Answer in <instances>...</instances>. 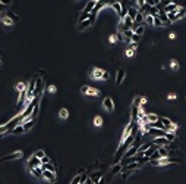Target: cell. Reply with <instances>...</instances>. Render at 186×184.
Here are the masks:
<instances>
[{
    "instance_id": "18",
    "label": "cell",
    "mask_w": 186,
    "mask_h": 184,
    "mask_svg": "<svg viewBox=\"0 0 186 184\" xmlns=\"http://www.w3.org/2000/svg\"><path fill=\"white\" fill-rule=\"evenodd\" d=\"M103 175H104V172H103V171H98V172H94V174L91 175V178L94 180V183H98V180H100Z\"/></svg>"
},
{
    "instance_id": "31",
    "label": "cell",
    "mask_w": 186,
    "mask_h": 184,
    "mask_svg": "<svg viewBox=\"0 0 186 184\" xmlns=\"http://www.w3.org/2000/svg\"><path fill=\"white\" fill-rule=\"evenodd\" d=\"M139 39H141V35H138V34H135V32H133V34H132V37H130V40H132V41H136V43L139 41Z\"/></svg>"
},
{
    "instance_id": "17",
    "label": "cell",
    "mask_w": 186,
    "mask_h": 184,
    "mask_svg": "<svg viewBox=\"0 0 186 184\" xmlns=\"http://www.w3.org/2000/svg\"><path fill=\"white\" fill-rule=\"evenodd\" d=\"M41 169H50V171H54L56 172V166L52 164V162H47V164H41V166H40Z\"/></svg>"
},
{
    "instance_id": "3",
    "label": "cell",
    "mask_w": 186,
    "mask_h": 184,
    "mask_svg": "<svg viewBox=\"0 0 186 184\" xmlns=\"http://www.w3.org/2000/svg\"><path fill=\"white\" fill-rule=\"evenodd\" d=\"M153 143L155 144V146H170V143L171 141H169L166 137H163V136H160V137H154L153 139Z\"/></svg>"
},
{
    "instance_id": "37",
    "label": "cell",
    "mask_w": 186,
    "mask_h": 184,
    "mask_svg": "<svg viewBox=\"0 0 186 184\" xmlns=\"http://www.w3.org/2000/svg\"><path fill=\"white\" fill-rule=\"evenodd\" d=\"M147 3V0H136V5H138V7H141V6H144Z\"/></svg>"
},
{
    "instance_id": "26",
    "label": "cell",
    "mask_w": 186,
    "mask_h": 184,
    "mask_svg": "<svg viewBox=\"0 0 186 184\" xmlns=\"http://www.w3.org/2000/svg\"><path fill=\"white\" fill-rule=\"evenodd\" d=\"M153 146H154V144H153ZM153 146H151V147H148V149H147V150L144 152V156H147V158H150V156L153 155V152L155 150V149H154V147H153Z\"/></svg>"
},
{
    "instance_id": "32",
    "label": "cell",
    "mask_w": 186,
    "mask_h": 184,
    "mask_svg": "<svg viewBox=\"0 0 186 184\" xmlns=\"http://www.w3.org/2000/svg\"><path fill=\"white\" fill-rule=\"evenodd\" d=\"M136 47H138V43H136V41H130L128 49H132V50H136Z\"/></svg>"
},
{
    "instance_id": "24",
    "label": "cell",
    "mask_w": 186,
    "mask_h": 184,
    "mask_svg": "<svg viewBox=\"0 0 186 184\" xmlns=\"http://www.w3.org/2000/svg\"><path fill=\"white\" fill-rule=\"evenodd\" d=\"M147 118H148V121L150 122H154V121H158V115H155V114H147Z\"/></svg>"
},
{
    "instance_id": "30",
    "label": "cell",
    "mask_w": 186,
    "mask_h": 184,
    "mask_svg": "<svg viewBox=\"0 0 186 184\" xmlns=\"http://www.w3.org/2000/svg\"><path fill=\"white\" fill-rule=\"evenodd\" d=\"M34 155H35V156H37V158H43V156H44V155H45V152H44V150H41V149H40V150H35V153H34Z\"/></svg>"
},
{
    "instance_id": "45",
    "label": "cell",
    "mask_w": 186,
    "mask_h": 184,
    "mask_svg": "<svg viewBox=\"0 0 186 184\" xmlns=\"http://www.w3.org/2000/svg\"><path fill=\"white\" fill-rule=\"evenodd\" d=\"M0 64H2V59H0Z\"/></svg>"
},
{
    "instance_id": "15",
    "label": "cell",
    "mask_w": 186,
    "mask_h": 184,
    "mask_svg": "<svg viewBox=\"0 0 186 184\" xmlns=\"http://www.w3.org/2000/svg\"><path fill=\"white\" fill-rule=\"evenodd\" d=\"M111 7L114 9V12H116L117 15H120V14H122V3H120V2H113Z\"/></svg>"
},
{
    "instance_id": "21",
    "label": "cell",
    "mask_w": 186,
    "mask_h": 184,
    "mask_svg": "<svg viewBox=\"0 0 186 184\" xmlns=\"http://www.w3.org/2000/svg\"><path fill=\"white\" fill-rule=\"evenodd\" d=\"M145 22L148 24V25H153V27H154V16L150 15V14L145 15Z\"/></svg>"
},
{
    "instance_id": "35",
    "label": "cell",
    "mask_w": 186,
    "mask_h": 184,
    "mask_svg": "<svg viewBox=\"0 0 186 184\" xmlns=\"http://www.w3.org/2000/svg\"><path fill=\"white\" fill-rule=\"evenodd\" d=\"M135 55V50H132V49H128V50H126V56L128 57H132Z\"/></svg>"
},
{
    "instance_id": "4",
    "label": "cell",
    "mask_w": 186,
    "mask_h": 184,
    "mask_svg": "<svg viewBox=\"0 0 186 184\" xmlns=\"http://www.w3.org/2000/svg\"><path fill=\"white\" fill-rule=\"evenodd\" d=\"M103 106L106 110H108V112H113V109H114V102L111 97H106V99L103 100Z\"/></svg>"
},
{
    "instance_id": "42",
    "label": "cell",
    "mask_w": 186,
    "mask_h": 184,
    "mask_svg": "<svg viewBox=\"0 0 186 184\" xmlns=\"http://www.w3.org/2000/svg\"><path fill=\"white\" fill-rule=\"evenodd\" d=\"M160 3V0H153V5H158Z\"/></svg>"
},
{
    "instance_id": "14",
    "label": "cell",
    "mask_w": 186,
    "mask_h": 184,
    "mask_svg": "<svg viewBox=\"0 0 186 184\" xmlns=\"http://www.w3.org/2000/svg\"><path fill=\"white\" fill-rule=\"evenodd\" d=\"M139 12V9L138 7H133V6H130L129 9H128V16H130L132 19H135V16H136V14Z\"/></svg>"
},
{
    "instance_id": "38",
    "label": "cell",
    "mask_w": 186,
    "mask_h": 184,
    "mask_svg": "<svg viewBox=\"0 0 186 184\" xmlns=\"http://www.w3.org/2000/svg\"><path fill=\"white\" fill-rule=\"evenodd\" d=\"M3 22L6 24V25H12V19H10L9 16H7V18H5V19H3Z\"/></svg>"
},
{
    "instance_id": "23",
    "label": "cell",
    "mask_w": 186,
    "mask_h": 184,
    "mask_svg": "<svg viewBox=\"0 0 186 184\" xmlns=\"http://www.w3.org/2000/svg\"><path fill=\"white\" fill-rule=\"evenodd\" d=\"M157 150L160 152V155H161V156H163V158L169 155V152H167V146H164V147H163V146H161V147H158V149H157Z\"/></svg>"
},
{
    "instance_id": "39",
    "label": "cell",
    "mask_w": 186,
    "mask_h": 184,
    "mask_svg": "<svg viewBox=\"0 0 186 184\" xmlns=\"http://www.w3.org/2000/svg\"><path fill=\"white\" fill-rule=\"evenodd\" d=\"M2 5H5V6H10V5H12V0H2Z\"/></svg>"
},
{
    "instance_id": "43",
    "label": "cell",
    "mask_w": 186,
    "mask_h": 184,
    "mask_svg": "<svg viewBox=\"0 0 186 184\" xmlns=\"http://www.w3.org/2000/svg\"><path fill=\"white\" fill-rule=\"evenodd\" d=\"M166 2H167V3H173V0H166Z\"/></svg>"
},
{
    "instance_id": "16",
    "label": "cell",
    "mask_w": 186,
    "mask_h": 184,
    "mask_svg": "<svg viewBox=\"0 0 186 184\" xmlns=\"http://www.w3.org/2000/svg\"><path fill=\"white\" fill-rule=\"evenodd\" d=\"M122 169H123V165H122V164H117V165H114L113 168H111V171H110V174H111V175H114V174L120 172Z\"/></svg>"
},
{
    "instance_id": "46",
    "label": "cell",
    "mask_w": 186,
    "mask_h": 184,
    "mask_svg": "<svg viewBox=\"0 0 186 184\" xmlns=\"http://www.w3.org/2000/svg\"><path fill=\"white\" fill-rule=\"evenodd\" d=\"M0 3H2V0H0Z\"/></svg>"
},
{
    "instance_id": "7",
    "label": "cell",
    "mask_w": 186,
    "mask_h": 184,
    "mask_svg": "<svg viewBox=\"0 0 186 184\" xmlns=\"http://www.w3.org/2000/svg\"><path fill=\"white\" fill-rule=\"evenodd\" d=\"M136 152H138V146H135V144H132L130 147H129V149L125 152V153H123V156H122V159L123 158H130V156H133Z\"/></svg>"
},
{
    "instance_id": "19",
    "label": "cell",
    "mask_w": 186,
    "mask_h": 184,
    "mask_svg": "<svg viewBox=\"0 0 186 184\" xmlns=\"http://www.w3.org/2000/svg\"><path fill=\"white\" fill-rule=\"evenodd\" d=\"M164 24H163V21H161L160 18H158V15H155L154 16V27H157V28H160V27H163Z\"/></svg>"
},
{
    "instance_id": "2",
    "label": "cell",
    "mask_w": 186,
    "mask_h": 184,
    "mask_svg": "<svg viewBox=\"0 0 186 184\" xmlns=\"http://www.w3.org/2000/svg\"><path fill=\"white\" fill-rule=\"evenodd\" d=\"M43 178L47 180L48 183H54L56 181V172L50 169H43Z\"/></svg>"
},
{
    "instance_id": "6",
    "label": "cell",
    "mask_w": 186,
    "mask_h": 184,
    "mask_svg": "<svg viewBox=\"0 0 186 184\" xmlns=\"http://www.w3.org/2000/svg\"><path fill=\"white\" fill-rule=\"evenodd\" d=\"M34 166H41V159L37 158L35 155H32L31 159L28 161V168H34Z\"/></svg>"
},
{
    "instance_id": "13",
    "label": "cell",
    "mask_w": 186,
    "mask_h": 184,
    "mask_svg": "<svg viewBox=\"0 0 186 184\" xmlns=\"http://www.w3.org/2000/svg\"><path fill=\"white\" fill-rule=\"evenodd\" d=\"M133 22H135V24H144V22H145V15L142 14L141 10L138 12V14H136V16H135Z\"/></svg>"
},
{
    "instance_id": "1",
    "label": "cell",
    "mask_w": 186,
    "mask_h": 184,
    "mask_svg": "<svg viewBox=\"0 0 186 184\" xmlns=\"http://www.w3.org/2000/svg\"><path fill=\"white\" fill-rule=\"evenodd\" d=\"M23 156V152L18 150V152H13V153H10V155H6L5 158L0 159V162H6V161H15V159H19Z\"/></svg>"
},
{
    "instance_id": "34",
    "label": "cell",
    "mask_w": 186,
    "mask_h": 184,
    "mask_svg": "<svg viewBox=\"0 0 186 184\" xmlns=\"http://www.w3.org/2000/svg\"><path fill=\"white\" fill-rule=\"evenodd\" d=\"M170 66H171L173 69H177V68H179V65H177V60H171V62H170Z\"/></svg>"
},
{
    "instance_id": "36",
    "label": "cell",
    "mask_w": 186,
    "mask_h": 184,
    "mask_svg": "<svg viewBox=\"0 0 186 184\" xmlns=\"http://www.w3.org/2000/svg\"><path fill=\"white\" fill-rule=\"evenodd\" d=\"M7 16H9L10 19H13V21H18V16H16L15 14H12V12H9V14H7Z\"/></svg>"
},
{
    "instance_id": "44",
    "label": "cell",
    "mask_w": 186,
    "mask_h": 184,
    "mask_svg": "<svg viewBox=\"0 0 186 184\" xmlns=\"http://www.w3.org/2000/svg\"><path fill=\"white\" fill-rule=\"evenodd\" d=\"M114 2H120V0H114Z\"/></svg>"
},
{
    "instance_id": "12",
    "label": "cell",
    "mask_w": 186,
    "mask_h": 184,
    "mask_svg": "<svg viewBox=\"0 0 186 184\" xmlns=\"http://www.w3.org/2000/svg\"><path fill=\"white\" fill-rule=\"evenodd\" d=\"M95 3H97V0H90V2L85 5V7H84V12H88V14H91V12H92V9L95 7Z\"/></svg>"
},
{
    "instance_id": "11",
    "label": "cell",
    "mask_w": 186,
    "mask_h": 184,
    "mask_svg": "<svg viewBox=\"0 0 186 184\" xmlns=\"http://www.w3.org/2000/svg\"><path fill=\"white\" fill-rule=\"evenodd\" d=\"M23 133H25V130H23L22 124H18V125H15L13 128L10 130V134H15V136H18V134H23Z\"/></svg>"
},
{
    "instance_id": "8",
    "label": "cell",
    "mask_w": 186,
    "mask_h": 184,
    "mask_svg": "<svg viewBox=\"0 0 186 184\" xmlns=\"http://www.w3.org/2000/svg\"><path fill=\"white\" fill-rule=\"evenodd\" d=\"M29 172L35 177V178H43V169L40 166H34V168H29Z\"/></svg>"
},
{
    "instance_id": "29",
    "label": "cell",
    "mask_w": 186,
    "mask_h": 184,
    "mask_svg": "<svg viewBox=\"0 0 186 184\" xmlns=\"http://www.w3.org/2000/svg\"><path fill=\"white\" fill-rule=\"evenodd\" d=\"M70 183H72V184H79V183H81V175H79V174H78V175H75V177L72 178V181H70Z\"/></svg>"
},
{
    "instance_id": "9",
    "label": "cell",
    "mask_w": 186,
    "mask_h": 184,
    "mask_svg": "<svg viewBox=\"0 0 186 184\" xmlns=\"http://www.w3.org/2000/svg\"><path fill=\"white\" fill-rule=\"evenodd\" d=\"M82 93H85V94H90V96H98V94H100V91H98V90H95V89H90L88 85H85V87H82Z\"/></svg>"
},
{
    "instance_id": "10",
    "label": "cell",
    "mask_w": 186,
    "mask_h": 184,
    "mask_svg": "<svg viewBox=\"0 0 186 184\" xmlns=\"http://www.w3.org/2000/svg\"><path fill=\"white\" fill-rule=\"evenodd\" d=\"M125 77H126V72H125V69H119L117 71V77H116V84L119 85V84H122L123 83V80H125Z\"/></svg>"
},
{
    "instance_id": "28",
    "label": "cell",
    "mask_w": 186,
    "mask_h": 184,
    "mask_svg": "<svg viewBox=\"0 0 186 184\" xmlns=\"http://www.w3.org/2000/svg\"><path fill=\"white\" fill-rule=\"evenodd\" d=\"M25 89H27V85L23 84V83H18L16 84V90L18 91H22V90H25Z\"/></svg>"
},
{
    "instance_id": "27",
    "label": "cell",
    "mask_w": 186,
    "mask_h": 184,
    "mask_svg": "<svg viewBox=\"0 0 186 184\" xmlns=\"http://www.w3.org/2000/svg\"><path fill=\"white\" fill-rule=\"evenodd\" d=\"M59 115H60V118H63V119H66V118L69 116V112H68V109H62Z\"/></svg>"
},
{
    "instance_id": "33",
    "label": "cell",
    "mask_w": 186,
    "mask_h": 184,
    "mask_svg": "<svg viewBox=\"0 0 186 184\" xmlns=\"http://www.w3.org/2000/svg\"><path fill=\"white\" fill-rule=\"evenodd\" d=\"M41 159V164H47V162H50V158H48L47 155H44L43 158H40Z\"/></svg>"
},
{
    "instance_id": "41",
    "label": "cell",
    "mask_w": 186,
    "mask_h": 184,
    "mask_svg": "<svg viewBox=\"0 0 186 184\" xmlns=\"http://www.w3.org/2000/svg\"><path fill=\"white\" fill-rule=\"evenodd\" d=\"M114 41H116V37L111 35V37H110V43H114Z\"/></svg>"
},
{
    "instance_id": "25",
    "label": "cell",
    "mask_w": 186,
    "mask_h": 184,
    "mask_svg": "<svg viewBox=\"0 0 186 184\" xmlns=\"http://www.w3.org/2000/svg\"><path fill=\"white\" fill-rule=\"evenodd\" d=\"M94 125L95 127H101L103 125V118L101 116H95L94 118Z\"/></svg>"
},
{
    "instance_id": "40",
    "label": "cell",
    "mask_w": 186,
    "mask_h": 184,
    "mask_svg": "<svg viewBox=\"0 0 186 184\" xmlns=\"http://www.w3.org/2000/svg\"><path fill=\"white\" fill-rule=\"evenodd\" d=\"M107 80H108V72L106 71V72H104V75H103V81H107Z\"/></svg>"
},
{
    "instance_id": "22",
    "label": "cell",
    "mask_w": 186,
    "mask_h": 184,
    "mask_svg": "<svg viewBox=\"0 0 186 184\" xmlns=\"http://www.w3.org/2000/svg\"><path fill=\"white\" fill-rule=\"evenodd\" d=\"M160 158H163V156L160 155V152H158V150H154L153 155L150 156V161H157V159H160Z\"/></svg>"
},
{
    "instance_id": "5",
    "label": "cell",
    "mask_w": 186,
    "mask_h": 184,
    "mask_svg": "<svg viewBox=\"0 0 186 184\" xmlns=\"http://www.w3.org/2000/svg\"><path fill=\"white\" fill-rule=\"evenodd\" d=\"M158 18L163 21L164 25H169V24H171L170 19H169V16H167V12H166L164 9H158Z\"/></svg>"
},
{
    "instance_id": "20",
    "label": "cell",
    "mask_w": 186,
    "mask_h": 184,
    "mask_svg": "<svg viewBox=\"0 0 186 184\" xmlns=\"http://www.w3.org/2000/svg\"><path fill=\"white\" fill-rule=\"evenodd\" d=\"M90 18H91V14H88V12H84V10H82V14H81V16H79V22L86 21V19H90Z\"/></svg>"
}]
</instances>
